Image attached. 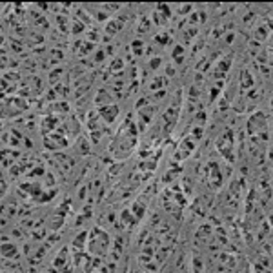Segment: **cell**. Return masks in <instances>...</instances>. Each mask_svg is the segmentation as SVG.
Masks as SVG:
<instances>
[{
    "label": "cell",
    "instance_id": "6da1fadb",
    "mask_svg": "<svg viewBox=\"0 0 273 273\" xmlns=\"http://www.w3.org/2000/svg\"><path fill=\"white\" fill-rule=\"evenodd\" d=\"M2 251H4V257H6V255H7V257H11V255H15L16 249H15V248H11V246H4V248H2Z\"/></svg>",
    "mask_w": 273,
    "mask_h": 273
}]
</instances>
